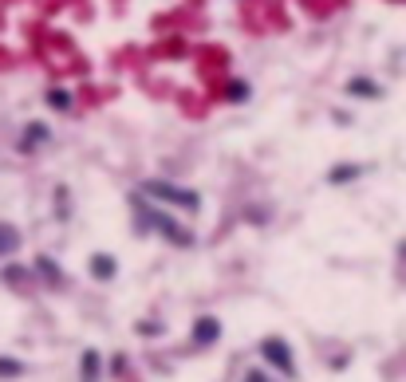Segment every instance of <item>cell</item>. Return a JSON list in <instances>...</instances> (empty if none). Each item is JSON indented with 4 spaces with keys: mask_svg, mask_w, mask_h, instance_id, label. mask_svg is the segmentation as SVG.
<instances>
[{
    "mask_svg": "<svg viewBox=\"0 0 406 382\" xmlns=\"http://www.w3.org/2000/svg\"><path fill=\"white\" fill-rule=\"evenodd\" d=\"M130 209H135L138 217H142V229H138V233L154 229L158 237H166L174 248H194V245H197V237H194V233H189V229H182V225L174 221V217L158 213L150 201H146V193H130Z\"/></svg>",
    "mask_w": 406,
    "mask_h": 382,
    "instance_id": "6da1fadb",
    "label": "cell"
},
{
    "mask_svg": "<svg viewBox=\"0 0 406 382\" xmlns=\"http://www.w3.org/2000/svg\"><path fill=\"white\" fill-rule=\"evenodd\" d=\"M138 193L154 197V201H166V205H178V209H189V213L202 209V193H197V189L174 186V181H166V178H146L142 186H138Z\"/></svg>",
    "mask_w": 406,
    "mask_h": 382,
    "instance_id": "7a4b0ae2",
    "label": "cell"
},
{
    "mask_svg": "<svg viewBox=\"0 0 406 382\" xmlns=\"http://www.w3.org/2000/svg\"><path fill=\"white\" fill-rule=\"evenodd\" d=\"M261 359L269 366H276L280 378H296V359H292V347H288L280 335H269V339H261Z\"/></svg>",
    "mask_w": 406,
    "mask_h": 382,
    "instance_id": "3957f363",
    "label": "cell"
},
{
    "mask_svg": "<svg viewBox=\"0 0 406 382\" xmlns=\"http://www.w3.org/2000/svg\"><path fill=\"white\" fill-rule=\"evenodd\" d=\"M189 339H194L197 351H209L213 343L221 339V319H217V315H197V319H194V331H189Z\"/></svg>",
    "mask_w": 406,
    "mask_h": 382,
    "instance_id": "277c9868",
    "label": "cell"
},
{
    "mask_svg": "<svg viewBox=\"0 0 406 382\" xmlns=\"http://www.w3.org/2000/svg\"><path fill=\"white\" fill-rule=\"evenodd\" d=\"M48 142H51V127H48V122H28L24 134L16 138V150L20 154H36L40 146H48Z\"/></svg>",
    "mask_w": 406,
    "mask_h": 382,
    "instance_id": "5b68a950",
    "label": "cell"
},
{
    "mask_svg": "<svg viewBox=\"0 0 406 382\" xmlns=\"http://www.w3.org/2000/svg\"><path fill=\"white\" fill-rule=\"evenodd\" d=\"M32 272L36 276H40L43 284H48V288H63V284H68V276H63V268L56 260H51V256H40V260L32 264Z\"/></svg>",
    "mask_w": 406,
    "mask_h": 382,
    "instance_id": "8992f818",
    "label": "cell"
},
{
    "mask_svg": "<svg viewBox=\"0 0 406 382\" xmlns=\"http://www.w3.org/2000/svg\"><path fill=\"white\" fill-rule=\"evenodd\" d=\"M87 272H91V280H115V276H119V260L110 253H95Z\"/></svg>",
    "mask_w": 406,
    "mask_h": 382,
    "instance_id": "52a82bcc",
    "label": "cell"
},
{
    "mask_svg": "<svg viewBox=\"0 0 406 382\" xmlns=\"http://www.w3.org/2000/svg\"><path fill=\"white\" fill-rule=\"evenodd\" d=\"M347 95H351V99H382V87L367 75H351L347 79Z\"/></svg>",
    "mask_w": 406,
    "mask_h": 382,
    "instance_id": "ba28073f",
    "label": "cell"
},
{
    "mask_svg": "<svg viewBox=\"0 0 406 382\" xmlns=\"http://www.w3.org/2000/svg\"><path fill=\"white\" fill-rule=\"evenodd\" d=\"M103 374V355L95 347L83 351V359H79V382H99Z\"/></svg>",
    "mask_w": 406,
    "mask_h": 382,
    "instance_id": "9c48e42d",
    "label": "cell"
},
{
    "mask_svg": "<svg viewBox=\"0 0 406 382\" xmlns=\"http://www.w3.org/2000/svg\"><path fill=\"white\" fill-rule=\"evenodd\" d=\"M359 178H363V166H355V161H339V166L328 170V186H347V181H359Z\"/></svg>",
    "mask_w": 406,
    "mask_h": 382,
    "instance_id": "30bf717a",
    "label": "cell"
},
{
    "mask_svg": "<svg viewBox=\"0 0 406 382\" xmlns=\"http://www.w3.org/2000/svg\"><path fill=\"white\" fill-rule=\"evenodd\" d=\"M20 245H24V237H20L16 225L0 221V260H4V256H16V253H20Z\"/></svg>",
    "mask_w": 406,
    "mask_h": 382,
    "instance_id": "8fae6325",
    "label": "cell"
},
{
    "mask_svg": "<svg viewBox=\"0 0 406 382\" xmlns=\"http://www.w3.org/2000/svg\"><path fill=\"white\" fill-rule=\"evenodd\" d=\"M43 102H48L51 111H60V115H71V107H76V99H71L68 87H51V91L43 95Z\"/></svg>",
    "mask_w": 406,
    "mask_h": 382,
    "instance_id": "7c38bea8",
    "label": "cell"
},
{
    "mask_svg": "<svg viewBox=\"0 0 406 382\" xmlns=\"http://www.w3.org/2000/svg\"><path fill=\"white\" fill-rule=\"evenodd\" d=\"M249 99H253V87H249L245 79H229L225 83V102H237L241 107V102H249Z\"/></svg>",
    "mask_w": 406,
    "mask_h": 382,
    "instance_id": "4fadbf2b",
    "label": "cell"
},
{
    "mask_svg": "<svg viewBox=\"0 0 406 382\" xmlns=\"http://www.w3.org/2000/svg\"><path fill=\"white\" fill-rule=\"evenodd\" d=\"M20 374H24V363H20V359L0 355V382H12V378H20Z\"/></svg>",
    "mask_w": 406,
    "mask_h": 382,
    "instance_id": "5bb4252c",
    "label": "cell"
},
{
    "mask_svg": "<svg viewBox=\"0 0 406 382\" xmlns=\"http://www.w3.org/2000/svg\"><path fill=\"white\" fill-rule=\"evenodd\" d=\"M28 276H32V272H28V268H20V264H9V268H0V280H4V284H12V288H20V284H24Z\"/></svg>",
    "mask_w": 406,
    "mask_h": 382,
    "instance_id": "9a60e30c",
    "label": "cell"
},
{
    "mask_svg": "<svg viewBox=\"0 0 406 382\" xmlns=\"http://www.w3.org/2000/svg\"><path fill=\"white\" fill-rule=\"evenodd\" d=\"M56 217L68 221V186H56Z\"/></svg>",
    "mask_w": 406,
    "mask_h": 382,
    "instance_id": "2e32d148",
    "label": "cell"
},
{
    "mask_svg": "<svg viewBox=\"0 0 406 382\" xmlns=\"http://www.w3.org/2000/svg\"><path fill=\"white\" fill-rule=\"evenodd\" d=\"M162 331H166V323H138V335H146V339H154Z\"/></svg>",
    "mask_w": 406,
    "mask_h": 382,
    "instance_id": "e0dca14e",
    "label": "cell"
},
{
    "mask_svg": "<svg viewBox=\"0 0 406 382\" xmlns=\"http://www.w3.org/2000/svg\"><path fill=\"white\" fill-rule=\"evenodd\" d=\"M245 382H276V378L264 374V371H245Z\"/></svg>",
    "mask_w": 406,
    "mask_h": 382,
    "instance_id": "ac0fdd59",
    "label": "cell"
},
{
    "mask_svg": "<svg viewBox=\"0 0 406 382\" xmlns=\"http://www.w3.org/2000/svg\"><path fill=\"white\" fill-rule=\"evenodd\" d=\"M398 256H402V260H406V240H402V245H398Z\"/></svg>",
    "mask_w": 406,
    "mask_h": 382,
    "instance_id": "d6986e66",
    "label": "cell"
}]
</instances>
